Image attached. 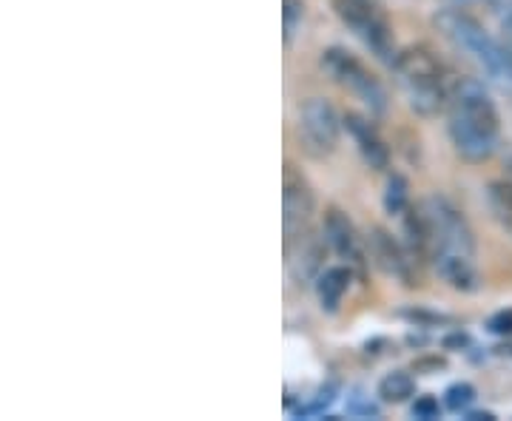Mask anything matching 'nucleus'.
I'll return each instance as SVG.
<instances>
[{"label": "nucleus", "mask_w": 512, "mask_h": 421, "mask_svg": "<svg viewBox=\"0 0 512 421\" xmlns=\"http://www.w3.org/2000/svg\"><path fill=\"white\" fill-rule=\"evenodd\" d=\"M490 330L498 333V336H512V311L495 313L493 319H490Z\"/></svg>", "instance_id": "21"}, {"label": "nucleus", "mask_w": 512, "mask_h": 421, "mask_svg": "<svg viewBox=\"0 0 512 421\" xmlns=\"http://www.w3.org/2000/svg\"><path fill=\"white\" fill-rule=\"evenodd\" d=\"M447 117H450L447 131L461 160L484 163L493 157L498 137H501V120H498L493 97L478 80H470V77L456 80Z\"/></svg>", "instance_id": "2"}, {"label": "nucleus", "mask_w": 512, "mask_h": 421, "mask_svg": "<svg viewBox=\"0 0 512 421\" xmlns=\"http://www.w3.org/2000/svg\"><path fill=\"white\" fill-rule=\"evenodd\" d=\"M393 72L410 109L421 117H436L450 106L456 80L430 46H410L396 55Z\"/></svg>", "instance_id": "3"}, {"label": "nucleus", "mask_w": 512, "mask_h": 421, "mask_svg": "<svg viewBox=\"0 0 512 421\" xmlns=\"http://www.w3.org/2000/svg\"><path fill=\"white\" fill-rule=\"evenodd\" d=\"M493 12H512V0H484Z\"/></svg>", "instance_id": "22"}, {"label": "nucleus", "mask_w": 512, "mask_h": 421, "mask_svg": "<svg viewBox=\"0 0 512 421\" xmlns=\"http://www.w3.org/2000/svg\"><path fill=\"white\" fill-rule=\"evenodd\" d=\"M444 402H447V407L453 413H461V410H467L470 404L476 402V387L470 385V382H456V385L447 387Z\"/></svg>", "instance_id": "17"}, {"label": "nucleus", "mask_w": 512, "mask_h": 421, "mask_svg": "<svg viewBox=\"0 0 512 421\" xmlns=\"http://www.w3.org/2000/svg\"><path fill=\"white\" fill-rule=\"evenodd\" d=\"M285 257H288V271L293 279H313L322 274V242L313 237L311 231L299 237L285 239Z\"/></svg>", "instance_id": "12"}, {"label": "nucleus", "mask_w": 512, "mask_h": 421, "mask_svg": "<svg viewBox=\"0 0 512 421\" xmlns=\"http://www.w3.org/2000/svg\"><path fill=\"white\" fill-rule=\"evenodd\" d=\"M404 217V245L419 262H433L439 276L456 291H476V239L464 214L444 197H424Z\"/></svg>", "instance_id": "1"}, {"label": "nucleus", "mask_w": 512, "mask_h": 421, "mask_svg": "<svg viewBox=\"0 0 512 421\" xmlns=\"http://www.w3.org/2000/svg\"><path fill=\"white\" fill-rule=\"evenodd\" d=\"M322 234H325V242L336 257L345 259L353 271H365V242H362L356 225L348 220L345 211L328 208L325 222H322Z\"/></svg>", "instance_id": "10"}, {"label": "nucleus", "mask_w": 512, "mask_h": 421, "mask_svg": "<svg viewBox=\"0 0 512 421\" xmlns=\"http://www.w3.org/2000/svg\"><path fill=\"white\" fill-rule=\"evenodd\" d=\"M305 18V0H285V9H282V20H285V43H291L296 26Z\"/></svg>", "instance_id": "18"}, {"label": "nucleus", "mask_w": 512, "mask_h": 421, "mask_svg": "<svg viewBox=\"0 0 512 421\" xmlns=\"http://www.w3.org/2000/svg\"><path fill=\"white\" fill-rule=\"evenodd\" d=\"M342 123H345V129H348V134L353 137L356 148H359L362 160H365L370 168L384 171L387 163H390V151H387V146H384L379 129H376L367 117H362V114H353V111H348V114L342 117Z\"/></svg>", "instance_id": "11"}, {"label": "nucleus", "mask_w": 512, "mask_h": 421, "mask_svg": "<svg viewBox=\"0 0 512 421\" xmlns=\"http://www.w3.org/2000/svg\"><path fill=\"white\" fill-rule=\"evenodd\" d=\"M410 413H413V419H424V421L439 419V413H441L439 399H433V396H419Z\"/></svg>", "instance_id": "20"}, {"label": "nucleus", "mask_w": 512, "mask_h": 421, "mask_svg": "<svg viewBox=\"0 0 512 421\" xmlns=\"http://www.w3.org/2000/svg\"><path fill=\"white\" fill-rule=\"evenodd\" d=\"M316 396H319V399H313L308 407H299L296 413H299V416H316V413H322V410H325L328 404H333V399H336V385L322 387Z\"/></svg>", "instance_id": "19"}, {"label": "nucleus", "mask_w": 512, "mask_h": 421, "mask_svg": "<svg viewBox=\"0 0 512 421\" xmlns=\"http://www.w3.org/2000/svg\"><path fill=\"white\" fill-rule=\"evenodd\" d=\"M330 6L350 32L359 37L367 49H373V55H379L384 63L393 66L396 40H393V26L379 0H330Z\"/></svg>", "instance_id": "5"}, {"label": "nucleus", "mask_w": 512, "mask_h": 421, "mask_svg": "<svg viewBox=\"0 0 512 421\" xmlns=\"http://www.w3.org/2000/svg\"><path fill=\"white\" fill-rule=\"evenodd\" d=\"M507 171H510V177H512V157H510V160H507Z\"/></svg>", "instance_id": "25"}, {"label": "nucleus", "mask_w": 512, "mask_h": 421, "mask_svg": "<svg viewBox=\"0 0 512 421\" xmlns=\"http://www.w3.org/2000/svg\"><path fill=\"white\" fill-rule=\"evenodd\" d=\"M367 251H370V257L373 262L382 268L387 276H396V279H402L404 285H419L416 279V265H419V259L410 254V248L399 242V239H393L387 231L382 228H373L370 234H367Z\"/></svg>", "instance_id": "9"}, {"label": "nucleus", "mask_w": 512, "mask_h": 421, "mask_svg": "<svg viewBox=\"0 0 512 421\" xmlns=\"http://www.w3.org/2000/svg\"><path fill=\"white\" fill-rule=\"evenodd\" d=\"M350 279H353L350 265H333V268H325L322 274L316 276V296H319L322 311H339V305H342V299H345V293L350 288Z\"/></svg>", "instance_id": "13"}, {"label": "nucleus", "mask_w": 512, "mask_h": 421, "mask_svg": "<svg viewBox=\"0 0 512 421\" xmlns=\"http://www.w3.org/2000/svg\"><path fill=\"white\" fill-rule=\"evenodd\" d=\"M493 413H487V410H476V413H467V421H493Z\"/></svg>", "instance_id": "23"}, {"label": "nucleus", "mask_w": 512, "mask_h": 421, "mask_svg": "<svg viewBox=\"0 0 512 421\" xmlns=\"http://www.w3.org/2000/svg\"><path fill=\"white\" fill-rule=\"evenodd\" d=\"M342 117L333 109V103L325 97H311L299 106V123L296 134L302 148L311 154L313 160H325L339 146V134H342Z\"/></svg>", "instance_id": "7"}, {"label": "nucleus", "mask_w": 512, "mask_h": 421, "mask_svg": "<svg viewBox=\"0 0 512 421\" xmlns=\"http://www.w3.org/2000/svg\"><path fill=\"white\" fill-rule=\"evenodd\" d=\"M504 29H510V35H512V15L507 18V26H504Z\"/></svg>", "instance_id": "24"}, {"label": "nucleus", "mask_w": 512, "mask_h": 421, "mask_svg": "<svg viewBox=\"0 0 512 421\" xmlns=\"http://www.w3.org/2000/svg\"><path fill=\"white\" fill-rule=\"evenodd\" d=\"M384 208L387 214H404L410 208V194H407V180L402 174H393L387 180V191H384Z\"/></svg>", "instance_id": "16"}, {"label": "nucleus", "mask_w": 512, "mask_h": 421, "mask_svg": "<svg viewBox=\"0 0 512 421\" xmlns=\"http://www.w3.org/2000/svg\"><path fill=\"white\" fill-rule=\"evenodd\" d=\"M487 205L501 231L512 239V183H493L487 188Z\"/></svg>", "instance_id": "14"}, {"label": "nucleus", "mask_w": 512, "mask_h": 421, "mask_svg": "<svg viewBox=\"0 0 512 421\" xmlns=\"http://www.w3.org/2000/svg\"><path fill=\"white\" fill-rule=\"evenodd\" d=\"M313 208H316V200H313L311 185L288 163L285 174H282V228H285V239L299 237V234L308 231Z\"/></svg>", "instance_id": "8"}, {"label": "nucleus", "mask_w": 512, "mask_h": 421, "mask_svg": "<svg viewBox=\"0 0 512 421\" xmlns=\"http://www.w3.org/2000/svg\"><path fill=\"white\" fill-rule=\"evenodd\" d=\"M322 69L328 72V77L339 89H345L356 100H362L370 114L387 111V92H384L382 80L370 72L359 57L350 55L348 49H339V46L328 49L322 55Z\"/></svg>", "instance_id": "6"}, {"label": "nucleus", "mask_w": 512, "mask_h": 421, "mask_svg": "<svg viewBox=\"0 0 512 421\" xmlns=\"http://www.w3.org/2000/svg\"><path fill=\"white\" fill-rule=\"evenodd\" d=\"M416 393V379L407 370H393L379 382V396L387 404H402Z\"/></svg>", "instance_id": "15"}, {"label": "nucleus", "mask_w": 512, "mask_h": 421, "mask_svg": "<svg viewBox=\"0 0 512 421\" xmlns=\"http://www.w3.org/2000/svg\"><path fill=\"white\" fill-rule=\"evenodd\" d=\"M436 29L467 55L481 72L487 74L501 89H512V52L498 43L476 18L461 9H444L436 15Z\"/></svg>", "instance_id": "4"}]
</instances>
